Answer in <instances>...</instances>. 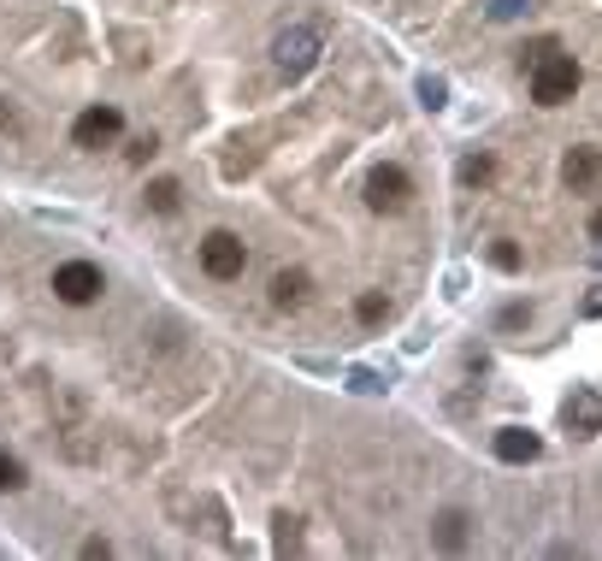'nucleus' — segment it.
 Instances as JSON below:
<instances>
[{
  "label": "nucleus",
  "instance_id": "f257e3e1",
  "mask_svg": "<svg viewBox=\"0 0 602 561\" xmlns=\"http://www.w3.org/2000/svg\"><path fill=\"white\" fill-rule=\"evenodd\" d=\"M579 83H585V71L562 48H555L543 65H532V100H538V107H567V100L579 95Z\"/></svg>",
  "mask_w": 602,
  "mask_h": 561
},
{
  "label": "nucleus",
  "instance_id": "f03ea898",
  "mask_svg": "<svg viewBox=\"0 0 602 561\" xmlns=\"http://www.w3.org/2000/svg\"><path fill=\"white\" fill-rule=\"evenodd\" d=\"M243 266H248V249H243L237 231H208L201 237V272H208V278L231 284V278H243Z\"/></svg>",
  "mask_w": 602,
  "mask_h": 561
},
{
  "label": "nucleus",
  "instance_id": "7ed1b4c3",
  "mask_svg": "<svg viewBox=\"0 0 602 561\" xmlns=\"http://www.w3.org/2000/svg\"><path fill=\"white\" fill-rule=\"evenodd\" d=\"M408 195H414V183H408L402 166H373L366 171V207L373 213H402Z\"/></svg>",
  "mask_w": 602,
  "mask_h": 561
},
{
  "label": "nucleus",
  "instance_id": "20e7f679",
  "mask_svg": "<svg viewBox=\"0 0 602 561\" xmlns=\"http://www.w3.org/2000/svg\"><path fill=\"white\" fill-rule=\"evenodd\" d=\"M272 60H278V71H284V77H302V71L319 60V31H307V24L284 31V36L272 41Z\"/></svg>",
  "mask_w": 602,
  "mask_h": 561
},
{
  "label": "nucleus",
  "instance_id": "39448f33",
  "mask_svg": "<svg viewBox=\"0 0 602 561\" xmlns=\"http://www.w3.org/2000/svg\"><path fill=\"white\" fill-rule=\"evenodd\" d=\"M54 296H60L66 308H90V301L101 296V266H90V261H66L60 272H54Z\"/></svg>",
  "mask_w": 602,
  "mask_h": 561
},
{
  "label": "nucleus",
  "instance_id": "423d86ee",
  "mask_svg": "<svg viewBox=\"0 0 602 561\" xmlns=\"http://www.w3.org/2000/svg\"><path fill=\"white\" fill-rule=\"evenodd\" d=\"M119 131H125L119 107H90V112H78V124H71V142H78V148H107Z\"/></svg>",
  "mask_w": 602,
  "mask_h": 561
},
{
  "label": "nucleus",
  "instance_id": "0eeeda50",
  "mask_svg": "<svg viewBox=\"0 0 602 561\" xmlns=\"http://www.w3.org/2000/svg\"><path fill=\"white\" fill-rule=\"evenodd\" d=\"M562 426L573 431V438H597L602 431V396L597 391H573L562 402Z\"/></svg>",
  "mask_w": 602,
  "mask_h": 561
},
{
  "label": "nucleus",
  "instance_id": "6e6552de",
  "mask_svg": "<svg viewBox=\"0 0 602 561\" xmlns=\"http://www.w3.org/2000/svg\"><path fill=\"white\" fill-rule=\"evenodd\" d=\"M562 183H567L573 195L597 190V183H602V148H567V160H562Z\"/></svg>",
  "mask_w": 602,
  "mask_h": 561
},
{
  "label": "nucleus",
  "instance_id": "1a4fd4ad",
  "mask_svg": "<svg viewBox=\"0 0 602 561\" xmlns=\"http://www.w3.org/2000/svg\"><path fill=\"white\" fill-rule=\"evenodd\" d=\"M538 455H543L538 431H526V426H508V431H496V462H508V467H526V462H538Z\"/></svg>",
  "mask_w": 602,
  "mask_h": 561
},
{
  "label": "nucleus",
  "instance_id": "9d476101",
  "mask_svg": "<svg viewBox=\"0 0 602 561\" xmlns=\"http://www.w3.org/2000/svg\"><path fill=\"white\" fill-rule=\"evenodd\" d=\"M307 296H314V278H307V272L290 266V272H278V278H272V308L278 313H302Z\"/></svg>",
  "mask_w": 602,
  "mask_h": 561
},
{
  "label": "nucleus",
  "instance_id": "9b49d317",
  "mask_svg": "<svg viewBox=\"0 0 602 561\" xmlns=\"http://www.w3.org/2000/svg\"><path fill=\"white\" fill-rule=\"evenodd\" d=\"M355 320H361V325H385V320H390V296H385V290L355 296Z\"/></svg>",
  "mask_w": 602,
  "mask_h": 561
},
{
  "label": "nucleus",
  "instance_id": "f8f14e48",
  "mask_svg": "<svg viewBox=\"0 0 602 561\" xmlns=\"http://www.w3.org/2000/svg\"><path fill=\"white\" fill-rule=\"evenodd\" d=\"M437 544H444V550H461L467 544V514L461 509H449L444 521H437Z\"/></svg>",
  "mask_w": 602,
  "mask_h": 561
},
{
  "label": "nucleus",
  "instance_id": "ddd939ff",
  "mask_svg": "<svg viewBox=\"0 0 602 561\" xmlns=\"http://www.w3.org/2000/svg\"><path fill=\"white\" fill-rule=\"evenodd\" d=\"M178 201H184V190H178L172 178H154V183H149V207H154V213H178Z\"/></svg>",
  "mask_w": 602,
  "mask_h": 561
},
{
  "label": "nucleus",
  "instance_id": "4468645a",
  "mask_svg": "<svg viewBox=\"0 0 602 561\" xmlns=\"http://www.w3.org/2000/svg\"><path fill=\"white\" fill-rule=\"evenodd\" d=\"M491 178H496L491 154H467V160H461V183H491Z\"/></svg>",
  "mask_w": 602,
  "mask_h": 561
},
{
  "label": "nucleus",
  "instance_id": "2eb2a0df",
  "mask_svg": "<svg viewBox=\"0 0 602 561\" xmlns=\"http://www.w3.org/2000/svg\"><path fill=\"white\" fill-rule=\"evenodd\" d=\"M0 491H24V462H12L7 450H0Z\"/></svg>",
  "mask_w": 602,
  "mask_h": 561
},
{
  "label": "nucleus",
  "instance_id": "dca6fc26",
  "mask_svg": "<svg viewBox=\"0 0 602 561\" xmlns=\"http://www.w3.org/2000/svg\"><path fill=\"white\" fill-rule=\"evenodd\" d=\"M550 53H555V36H538L532 48L520 53V65H543V60H550Z\"/></svg>",
  "mask_w": 602,
  "mask_h": 561
},
{
  "label": "nucleus",
  "instance_id": "f3484780",
  "mask_svg": "<svg viewBox=\"0 0 602 561\" xmlns=\"http://www.w3.org/2000/svg\"><path fill=\"white\" fill-rule=\"evenodd\" d=\"M491 266H503V272H520V249H514V242H496V249H491Z\"/></svg>",
  "mask_w": 602,
  "mask_h": 561
},
{
  "label": "nucleus",
  "instance_id": "a211bd4d",
  "mask_svg": "<svg viewBox=\"0 0 602 561\" xmlns=\"http://www.w3.org/2000/svg\"><path fill=\"white\" fill-rule=\"evenodd\" d=\"M142 160H154V136H137V142H130V166H142Z\"/></svg>",
  "mask_w": 602,
  "mask_h": 561
},
{
  "label": "nucleus",
  "instance_id": "6ab92c4d",
  "mask_svg": "<svg viewBox=\"0 0 602 561\" xmlns=\"http://www.w3.org/2000/svg\"><path fill=\"white\" fill-rule=\"evenodd\" d=\"M290 544H296V521H290V514H278V550H290Z\"/></svg>",
  "mask_w": 602,
  "mask_h": 561
},
{
  "label": "nucleus",
  "instance_id": "aec40b11",
  "mask_svg": "<svg viewBox=\"0 0 602 561\" xmlns=\"http://www.w3.org/2000/svg\"><path fill=\"white\" fill-rule=\"evenodd\" d=\"M526 320H532V308H526V301H514V308L503 313V325L514 331V325H526Z\"/></svg>",
  "mask_w": 602,
  "mask_h": 561
},
{
  "label": "nucleus",
  "instance_id": "412c9836",
  "mask_svg": "<svg viewBox=\"0 0 602 561\" xmlns=\"http://www.w3.org/2000/svg\"><path fill=\"white\" fill-rule=\"evenodd\" d=\"M585 313H591V320H602V284H597L591 296H585Z\"/></svg>",
  "mask_w": 602,
  "mask_h": 561
},
{
  "label": "nucleus",
  "instance_id": "4be33fe9",
  "mask_svg": "<svg viewBox=\"0 0 602 561\" xmlns=\"http://www.w3.org/2000/svg\"><path fill=\"white\" fill-rule=\"evenodd\" d=\"M591 237L602 242V207H597V219H591Z\"/></svg>",
  "mask_w": 602,
  "mask_h": 561
}]
</instances>
